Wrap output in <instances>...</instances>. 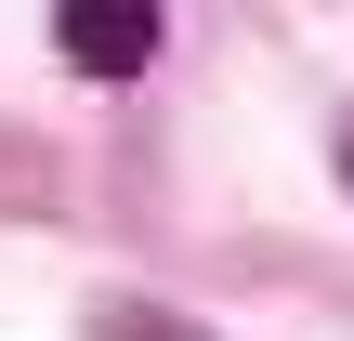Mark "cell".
Instances as JSON below:
<instances>
[{
  "instance_id": "6da1fadb",
  "label": "cell",
  "mask_w": 354,
  "mask_h": 341,
  "mask_svg": "<svg viewBox=\"0 0 354 341\" xmlns=\"http://www.w3.org/2000/svg\"><path fill=\"white\" fill-rule=\"evenodd\" d=\"M53 39L79 79H145L158 66V0H53Z\"/></svg>"
},
{
  "instance_id": "7a4b0ae2",
  "label": "cell",
  "mask_w": 354,
  "mask_h": 341,
  "mask_svg": "<svg viewBox=\"0 0 354 341\" xmlns=\"http://www.w3.org/2000/svg\"><path fill=\"white\" fill-rule=\"evenodd\" d=\"M105 341H197L184 315H105Z\"/></svg>"
},
{
  "instance_id": "3957f363",
  "label": "cell",
  "mask_w": 354,
  "mask_h": 341,
  "mask_svg": "<svg viewBox=\"0 0 354 341\" xmlns=\"http://www.w3.org/2000/svg\"><path fill=\"white\" fill-rule=\"evenodd\" d=\"M342 171H354V131H342Z\"/></svg>"
}]
</instances>
